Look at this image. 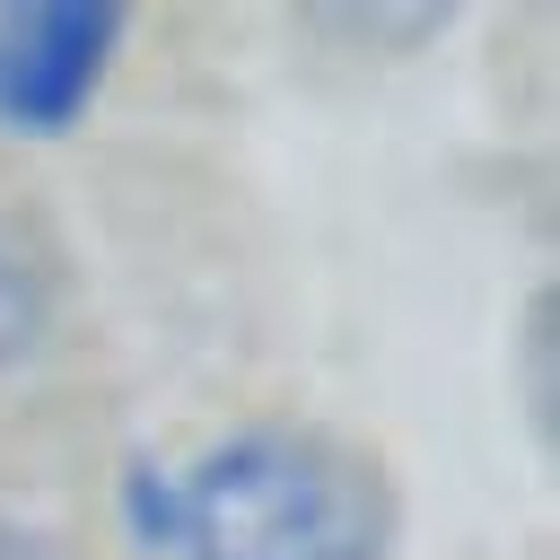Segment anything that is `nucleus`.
I'll return each instance as SVG.
<instances>
[{"instance_id":"obj_2","label":"nucleus","mask_w":560,"mask_h":560,"mask_svg":"<svg viewBox=\"0 0 560 560\" xmlns=\"http://www.w3.org/2000/svg\"><path fill=\"white\" fill-rule=\"evenodd\" d=\"M114 35H122L114 9H0V122L61 131L105 88Z\"/></svg>"},{"instance_id":"obj_3","label":"nucleus","mask_w":560,"mask_h":560,"mask_svg":"<svg viewBox=\"0 0 560 560\" xmlns=\"http://www.w3.org/2000/svg\"><path fill=\"white\" fill-rule=\"evenodd\" d=\"M35 324H44V280L26 271L18 245H0V368L35 341Z\"/></svg>"},{"instance_id":"obj_1","label":"nucleus","mask_w":560,"mask_h":560,"mask_svg":"<svg viewBox=\"0 0 560 560\" xmlns=\"http://www.w3.org/2000/svg\"><path fill=\"white\" fill-rule=\"evenodd\" d=\"M166 542L184 560H376V464L315 429H245L175 481Z\"/></svg>"},{"instance_id":"obj_4","label":"nucleus","mask_w":560,"mask_h":560,"mask_svg":"<svg viewBox=\"0 0 560 560\" xmlns=\"http://www.w3.org/2000/svg\"><path fill=\"white\" fill-rule=\"evenodd\" d=\"M0 560H35V542H26V534H9V525H0Z\"/></svg>"}]
</instances>
